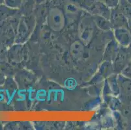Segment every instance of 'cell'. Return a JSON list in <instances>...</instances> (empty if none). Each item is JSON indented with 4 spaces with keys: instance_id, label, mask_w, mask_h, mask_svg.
I'll use <instances>...</instances> for the list:
<instances>
[{
    "instance_id": "3957f363",
    "label": "cell",
    "mask_w": 131,
    "mask_h": 130,
    "mask_svg": "<svg viewBox=\"0 0 131 130\" xmlns=\"http://www.w3.org/2000/svg\"><path fill=\"white\" fill-rule=\"evenodd\" d=\"M35 19L32 18V17L23 18L20 21L18 28L17 43L21 44L27 40L35 27Z\"/></svg>"
},
{
    "instance_id": "52a82bcc",
    "label": "cell",
    "mask_w": 131,
    "mask_h": 130,
    "mask_svg": "<svg viewBox=\"0 0 131 130\" xmlns=\"http://www.w3.org/2000/svg\"><path fill=\"white\" fill-rule=\"evenodd\" d=\"M120 48H119V44L115 40H112L107 44L104 51V59L105 61L113 62L116 58L117 55L119 52Z\"/></svg>"
},
{
    "instance_id": "d6986e66",
    "label": "cell",
    "mask_w": 131,
    "mask_h": 130,
    "mask_svg": "<svg viewBox=\"0 0 131 130\" xmlns=\"http://www.w3.org/2000/svg\"><path fill=\"white\" fill-rule=\"evenodd\" d=\"M121 74L131 79V59L128 64H127V66L122 70Z\"/></svg>"
},
{
    "instance_id": "30bf717a",
    "label": "cell",
    "mask_w": 131,
    "mask_h": 130,
    "mask_svg": "<svg viewBox=\"0 0 131 130\" xmlns=\"http://www.w3.org/2000/svg\"><path fill=\"white\" fill-rule=\"evenodd\" d=\"M107 84L109 87L112 94L115 96H117L120 94L119 87L118 81H117V75L111 74L108 77Z\"/></svg>"
},
{
    "instance_id": "4fadbf2b",
    "label": "cell",
    "mask_w": 131,
    "mask_h": 130,
    "mask_svg": "<svg viewBox=\"0 0 131 130\" xmlns=\"http://www.w3.org/2000/svg\"><path fill=\"white\" fill-rule=\"evenodd\" d=\"M22 85H23L24 88H27L32 85L35 79L33 75L30 74L29 72H23L20 75V80L22 79Z\"/></svg>"
},
{
    "instance_id": "5b68a950",
    "label": "cell",
    "mask_w": 131,
    "mask_h": 130,
    "mask_svg": "<svg viewBox=\"0 0 131 130\" xmlns=\"http://www.w3.org/2000/svg\"><path fill=\"white\" fill-rule=\"evenodd\" d=\"M114 37L119 44L123 48H127L131 45V33L126 27L114 29Z\"/></svg>"
},
{
    "instance_id": "9a60e30c",
    "label": "cell",
    "mask_w": 131,
    "mask_h": 130,
    "mask_svg": "<svg viewBox=\"0 0 131 130\" xmlns=\"http://www.w3.org/2000/svg\"><path fill=\"white\" fill-rule=\"evenodd\" d=\"M16 13V10L7 7H0V20H4Z\"/></svg>"
},
{
    "instance_id": "2e32d148",
    "label": "cell",
    "mask_w": 131,
    "mask_h": 130,
    "mask_svg": "<svg viewBox=\"0 0 131 130\" xmlns=\"http://www.w3.org/2000/svg\"><path fill=\"white\" fill-rule=\"evenodd\" d=\"M119 9L128 20H131V4L128 1L121 3Z\"/></svg>"
},
{
    "instance_id": "6da1fadb",
    "label": "cell",
    "mask_w": 131,
    "mask_h": 130,
    "mask_svg": "<svg viewBox=\"0 0 131 130\" xmlns=\"http://www.w3.org/2000/svg\"><path fill=\"white\" fill-rule=\"evenodd\" d=\"M95 25L93 18H84L78 26V37L84 44L91 41L95 33Z\"/></svg>"
},
{
    "instance_id": "5bb4252c",
    "label": "cell",
    "mask_w": 131,
    "mask_h": 130,
    "mask_svg": "<svg viewBox=\"0 0 131 130\" xmlns=\"http://www.w3.org/2000/svg\"><path fill=\"white\" fill-rule=\"evenodd\" d=\"M96 10H97L96 15H99V16H102V17L109 20L110 16V13H111V10L109 9V8L107 6L99 3V4L96 5Z\"/></svg>"
},
{
    "instance_id": "ffe728a7",
    "label": "cell",
    "mask_w": 131,
    "mask_h": 130,
    "mask_svg": "<svg viewBox=\"0 0 131 130\" xmlns=\"http://www.w3.org/2000/svg\"><path fill=\"white\" fill-rule=\"evenodd\" d=\"M5 90L3 89H1L0 88V102H3V100L5 98Z\"/></svg>"
},
{
    "instance_id": "7a4b0ae2",
    "label": "cell",
    "mask_w": 131,
    "mask_h": 130,
    "mask_svg": "<svg viewBox=\"0 0 131 130\" xmlns=\"http://www.w3.org/2000/svg\"><path fill=\"white\" fill-rule=\"evenodd\" d=\"M65 19L63 12L58 8L50 10L46 18V22L48 27L53 31L59 32L65 27Z\"/></svg>"
},
{
    "instance_id": "9c48e42d",
    "label": "cell",
    "mask_w": 131,
    "mask_h": 130,
    "mask_svg": "<svg viewBox=\"0 0 131 130\" xmlns=\"http://www.w3.org/2000/svg\"><path fill=\"white\" fill-rule=\"evenodd\" d=\"M119 95H131V79L120 73L117 75Z\"/></svg>"
},
{
    "instance_id": "e0dca14e",
    "label": "cell",
    "mask_w": 131,
    "mask_h": 130,
    "mask_svg": "<svg viewBox=\"0 0 131 130\" xmlns=\"http://www.w3.org/2000/svg\"><path fill=\"white\" fill-rule=\"evenodd\" d=\"M21 50H22V47L18 45L12 50L10 57L13 59V61L16 62H19L21 61V58H22V51H21Z\"/></svg>"
},
{
    "instance_id": "44dd1931",
    "label": "cell",
    "mask_w": 131,
    "mask_h": 130,
    "mask_svg": "<svg viewBox=\"0 0 131 130\" xmlns=\"http://www.w3.org/2000/svg\"><path fill=\"white\" fill-rule=\"evenodd\" d=\"M128 30H129L130 33H131V20H128V27H127Z\"/></svg>"
},
{
    "instance_id": "ba28073f",
    "label": "cell",
    "mask_w": 131,
    "mask_h": 130,
    "mask_svg": "<svg viewBox=\"0 0 131 130\" xmlns=\"http://www.w3.org/2000/svg\"><path fill=\"white\" fill-rule=\"evenodd\" d=\"M84 44L80 40H76L71 44L70 48L71 55L75 60H80L85 55Z\"/></svg>"
},
{
    "instance_id": "277c9868",
    "label": "cell",
    "mask_w": 131,
    "mask_h": 130,
    "mask_svg": "<svg viewBox=\"0 0 131 130\" xmlns=\"http://www.w3.org/2000/svg\"><path fill=\"white\" fill-rule=\"evenodd\" d=\"M109 20L112 27L114 29L119 27H128V20L121 11L119 8L115 7L112 9Z\"/></svg>"
},
{
    "instance_id": "8fae6325",
    "label": "cell",
    "mask_w": 131,
    "mask_h": 130,
    "mask_svg": "<svg viewBox=\"0 0 131 130\" xmlns=\"http://www.w3.org/2000/svg\"><path fill=\"white\" fill-rule=\"evenodd\" d=\"M114 70V66L112 64V62L105 61L101 65L99 70L98 76L101 77H108L111 74H112V72Z\"/></svg>"
},
{
    "instance_id": "7c38bea8",
    "label": "cell",
    "mask_w": 131,
    "mask_h": 130,
    "mask_svg": "<svg viewBox=\"0 0 131 130\" xmlns=\"http://www.w3.org/2000/svg\"><path fill=\"white\" fill-rule=\"evenodd\" d=\"M93 20L96 26L99 29L104 31L109 30L110 29L112 28L110 21L109 20L99 16V15H95L93 17Z\"/></svg>"
},
{
    "instance_id": "7402d4cb",
    "label": "cell",
    "mask_w": 131,
    "mask_h": 130,
    "mask_svg": "<svg viewBox=\"0 0 131 130\" xmlns=\"http://www.w3.org/2000/svg\"><path fill=\"white\" fill-rule=\"evenodd\" d=\"M127 1H128V2L131 4V0H127Z\"/></svg>"
},
{
    "instance_id": "8992f818",
    "label": "cell",
    "mask_w": 131,
    "mask_h": 130,
    "mask_svg": "<svg viewBox=\"0 0 131 130\" xmlns=\"http://www.w3.org/2000/svg\"><path fill=\"white\" fill-rule=\"evenodd\" d=\"M129 61V53L127 51L120 49L116 58L113 61L114 70H115V72L121 73Z\"/></svg>"
},
{
    "instance_id": "ac0fdd59",
    "label": "cell",
    "mask_w": 131,
    "mask_h": 130,
    "mask_svg": "<svg viewBox=\"0 0 131 130\" xmlns=\"http://www.w3.org/2000/svg\"><path fill=\"white\" fill-rule=\"evenodd\" d=\"M5 3L11 9H16L20 7L22 4V0H5Z\"/></svg>"
}]
</instances>
